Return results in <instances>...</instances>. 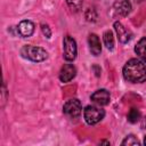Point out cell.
<instances>
[{
    "label": "cell",
    "mask_w": 146,
    "mask_h": 146,
    "mask_svg": "<svg viewBox=\"0 0 146 146\" xmlns=\"http://www.w3.org/2000/svg\"><path fill=\"white\" fill-rule=\"evenodd\" d=\"M122 73H123V78L128 82L141 83L146 81V65L144 64V62L137 58L129 59L123 66Z\"/></svg>",
    "instance_id": "cell-1"
},
{
    "label": "cell",
    "mask_w": 146,
    "mask_h": 146,
    "mask_svg": "<svg viewBox=\"0 0 146 146\" xmlns=\"http://www.w3.org/2000/svg\"><path fill=\"white\" fill-rule=\"evenodd\" d=\"M21 55L32 62H42L48 57L47 51L41 47H35L31 44L23 46L21 49Z\"/></svg>",
    "instance_id": "cell-2"
},
{
    "label": "cell",
    "mask_w": 146,
    "mask_h": 146,
    "mask_svg": "<svg viewBox=\"0 0 146 146\" xmlns=\"http://www.w3.org/2000/svg\"><path fill=\"white\" fill-rule=\"evenodd\" d=\"M83 116L88 124L94 125L98 122H100L105 116V111L100 107L89 105L83 110Z\"/></svg>",
    "instance_id": "cell-3"
},
{
    "label": "cell",
    "mask_w": 146,
    "mask_h": 146,
    "mask_svg": "<svg viewBox=\"0 0 146 146\" xmlns=\"http://www.w3.org/2000/svg\"><path fill=\"white\" fill-rule=\"evenodd\" d=\"M63 52H64V58L67 62H72L76 57L78 54L76 42L71 35H66L63 40Z\"/></svg>",
    "instance_id": "cell-4"
},
{
    "label": "cell",
    "mask_w": 146,
    "mask_h": 146,
    "mask_svg": "<svg viewBox=\"0 0 146 146\" xmlns=\"http://www.w3.org/2000/svg\"><path fill=\"white\" fill-rule=\"evenodd\" d=\"M63 112H64L65 115H67L68 117L75 119V117H78V116L82 113V105H81L80 100L76 99V98L68 99V100L64 104V106H63Z\"/></svg>",
    "instance_id": "cell-5"
},
{
    "label": "cell",
    "mask_w": 146,
    "mask_h": 146,
    "mask_svg": "<svg viewBox=\"0 0 146 146\" xmlns=\"http://www.w3.org/2000/svg\"><path fill=\"white\" fill-rule=\"evenodd\" d=\"M90 99L99 105V106H105L110 103V99H111V95L110 92L106 90V89H99V90H96L91 96H90Z\"/></svg>",
    "instance_id": "cell-6"
},
{
    "label": "cell",
    "mask_w": 146,
    "mask_h": 146,
    "mask_svg": "<svg viewBox=\"0 0 146 146\" xmlns=\"http://www.w3.org/2000/svg\"><path fill=\"white\" fill-rule=\"evenodd\" d=\"M114 29H115V32H116V35H117V39H119L120 42L127 43V42L130 41L132 34H131V32H130L127 27L123 26L122 23L115 22V23H114Z\"/></svg>",
    "instance_id": "cell-7"
},
{
    "label": "cell",
    "mask_w": 146,
    "mask_h": 146,
    "mask_svg": "<svg viewBox=\"0 0 146 146\" xmlns=\"http://www.w3.org/2000/svg\"><path fill=\"white\" fill-rule=\"evenodd\" d=\"M76 74V68L72 64H64L59 72V80L62 82H68L71 81Z\"/></svg>",
    "instance_id": "cell-8"
},
{
    "label": "cell",
    "mask_w": 146,
    "mask_h": 146,
    "mask_svg": "<svg viewBox=\"0 0 146 146\" xmlns=\"http://www.w3.org/2000/svg\"><path fill=\"white\" fill-rule=\"evenodd\" d=\"M113 9L120 16H127L131 11V3L129 0H115L113 3Z\"/></svg>",
    "instance_id": "cell-9"
},
{
    "label": "cell",
    "mask_w": 146,
    "mask_h": 146,
    "mask_svg": "<svg viewBox=\"0 0 146 146\" xmlns=\"http://www.w3.org/2000/svg\"><path fill=\"white\" fill-rule=\"evenodd\" d=\"M17 31L23 38H29L34 32V24L29 19H24L18 24Z\"/></svg>",
    "instance_id": "cell-10"
},
{
    "label": "cell",
    "mask_w": 146,
    "mask_h": 146,
    "mask_svg": "<svg viewBox=\"0 0 146 146\" xmlns=\"http://www.w3.org/2000/svg\"><path fill=\"white\" fill-rule=\"evenodd\" d=\"M88 43H89V49L91 51V54L94 56H98L102 52V46H100V41L97 34L91 33L88 38Z\"/></svg>",
    "instance_id": "cell-11"
},
{
    "label": "cell",
    "mask_w": 146,
    "mask_h": 146,
    "mask_svg": "<svg viewBox=\"0 0 146 146\" xmlns=\"http://www.w3.org/2000/svg\"><path fill=\"white\" fill-rule=\"evenodd\" d=\"M135 51H136V54L138 55V57H139L144 63H146V36L141 38V39L137 42V44H136V47H135Z\"/></svg>",
    "instance_id": "cell-12"
},
{
    "label": "cell",
    "mask_w": 146,
    "mask_h": 146,
    "mask_svg": "<svg viewBox=\"0 0 146 146\" xmlns=\"http://www.w3.org/2000/svg\"><path fill=\"white\" fill-rule=\"evenodd\" d=\"M103 40H104V43H105V46L108 50L114 49V36H113L112 31H110V30L105 31L104 34H103Z\"/></svg>",
    "instance_id": "cell-13"
},
{
    "label": "cell",
    "mask_w": 146,
    "mask_h": 146,
    "mask_svg": "<svg viewBox=\"0 0 146 146\" xmlns=\"http://www.w3.org/2000/svg\"><path fill=\"white\" fill-rule=\"evenodd\" d=\"M127 119H128V121H129L130 123H136V122H138L139 119H140V112H139V110H137V108H131V110L129 111L128 115H127Z\"/></svg>",
    "instance_id": "cell-14"
},
{
    "label": "cell",
    "mask_w": 146,
    "mask_h": 146,
    "mask_svg": "<svg viewBox=\"0 0 146 146\" xmlns=\"http://www.w3.org/2000/svg\"><path fill=\"white\" fill-rule=\"evenodd\" d=\"M123 146H130V145H140V141L137 139L136 136L133 135H128L121 143Z\"/></svg>",
    "instance_id": "cell-15"
},
{
    "label": "cell",
    "mask_w": 146,
    "mask_h": 146,
    "mask_svg": "<svg viewBox=\"0 0 146 146\" xmlns=\"http://www.w3.org/2000/svg\"><path fill=\"white\" fill-rule=\"evenodd\" d=\"M65 1L68 5V7L74 11L80 10L82 7V0H65Z\"/></svg>",
    "instance_id": "cell-16"
},
{
    "label": "cell",
    "mask_w": 146,
    "mask_h": 146,
    "mask_svg": "<svg viewBox=\"0 0 146 146\" xmlns=\"http://www.w3.org/2000/svg\"><path fill=\"white\" fill-rule=\"evenodd\" d=\"M41 31H42V33L46 35V38H50L51 36V31H50V29H49V26L48 25H46V24H41Z\"/></svg>",
    "instance_id": "cell-17"
},
{
    "label": "cell",
    "mask_w": 146,
    "mask_h": 146,
    "mask_svg": "<svg viewBox=\"0 0 146 146\" xmlns=\"http://www.w3.org/2000/svg\"><path fill=\"white\" fill-rule=\"evenodd\" d=\"M141 128L143 129H146V116L141 120Z\"/></svg>",
    "instance_id": "cell-18"
},
{
    "label": "cell",
    "mask_w": 146,
    "mask_h": 146,
    "mask_svg": "<svg viewBox=\"0 0 146 146\" xmlns=\"http://www.w3.org/2000/svg\"><path fill=\"white\" fill-rule=\"evenodd\" d=\"M144 144L146 145V136H145V138H144Z\"/></svg>",
    "instance_id": "cell-19"
}]
</instances>
